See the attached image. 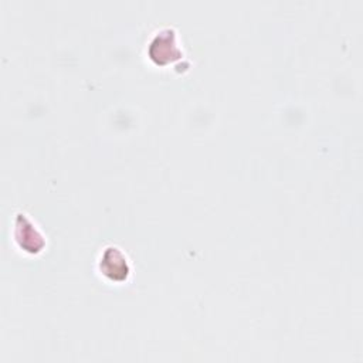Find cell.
I'll return each instance as SVG.
<instances>
[{
  "label": "cell",
  "mask_w": 363,
  "mask_h": 363,
  "mask_svg": "<svg viewBox=\"0 0 363 363\" xmlns=\"http://www.w3.org/2000/svg\"><path fill=\"white\" fill-rule=\"evenodd\" d=\"M149 57L157 65H166L182 57L177 35L172 28L160 30L149 44Z\"/></svg>",
  "instance_id": "6da1fadb"
},
{
  "label": "cell",
  "mask_w": 363,
  "mask_h": 363,
  "mask_svg": "<svg viewBox=\"0 0 363 363\" xmlns=\"http://www.w3.org/2000/svg\"><path fill=\"white\" fill-rule=\"evenodd\" d=\"M98 264L99 271L115 282L125 281L130 274V264L126 254L115 245H109L102 251Z\"/></svg>",
  "instance_id": "7a4b0ae2"
},
{
  "label": "cell",
  "mask_w": 363,
  "mask_h": 363,
  "mask_svg": "<svg viewBox=\"0 0 363 363\" xmlns=\"http://www.w3.org/2000/svg\"><path fill=\"white\" fill-rule=\"evenodd\" d=\"M16 240L20 248L31 254L41 251L45 244L43 234L26 214H18L16 218Z\"/></svg>",
  "instance_id": "3957f363"
}]
</instances>
